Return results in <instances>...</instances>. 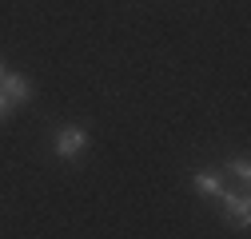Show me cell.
<instances>
[{"mask_svg": "<svg viewBox=\"0 0 251 239\" xmlns=\"http://www.w3.org/2000/svg\"><path fill=\"white\" fill-rule=\"evenodd\" d=\"M0 76H4V64H0Z\"/></svg>", "mask_w": 251, "mask_h": 239, "instance_id": "52a82bcc", "label": "cell"}, {"mask_svg": "<svg viewBox=\"0 0 251 239\" xmlns=\"http://www.w3.org/2000/svg\"><path fill=\"white\" fill-rule=\"evenodd\" d=\"M192 184H196V191H203V195H215V199L227 191L224 184H219V175H215V171H196V179H192Z\"/></svg>", "mask_w": 251, "mask_h": 239, "instance_id": "277c9868", "label": "cell"}, {"mask_svg": "<svg viewBox=\"0 0 251 239\" xmlns=\"http://www.w3.org/2000/svg\"><path fill=\"white\" fill-rule=\"evenodd\" d=\"M0 96H4L8 104H24L28 96H32V84H28L24 76H0Z\"/></svg>", "mask_w": 251, "mask_h": 239, "instance_id": "7a4b0ae2", "label": "cell"}, {"mask_svg": "<svg viewBox=\"0 0 251 239\" xmlns=\"http://www.w3.org/2000/svg\"><path fill=\"white\" fill-rule=\"evenodd\" d=\"M231 171H235L239 179H251V164H247V160H235V164H231Z\"/></svg>", "mask_w": 251, "mask_h": 239, "instance_id": "5b68a950", "label": "cell"}, {"mask_svg": "<svg viewBox=\"0 0 251 239\" xmlns=\"http://www.w3.org/2000/svg\"><path fill=\"white\" fill-rule=\"evenodd\" d=\"M8 112H12V104H8L4 96H0V116H8Z\"/></svg>", "mask_w": 251, "mask_h": 239, "instance_id": "8992f818", "label": "cell"}, {"mask_svg": "<svg viewBox=\"0 0 251 239\" xmlns=\"http://www.w3.org/2000/svg\"><path fill=\"white\" fill-rule=\"evenodd\" d=\"M219 199H224V207H227V212H231V223L235 227H247V219H251V203H247V195H219Z\"/></svg>", "mask_w": 251, "mask_h": 239, "instance_id": "3957f363", "label": "cell"}, {"mask_svg": "<svg viewBox=\"0 0 251 239\" xmlns=\"http://www.w3.org/2000/svg\"><path fill=\"white\" fill-rule=\"evenodd\" d=\"M84 147H88V136H84L80 128H64V132L56 136V156H60V160H76Z\"/></svg>", "mask_w": 251, "mask_h": 239, "instance_id": "6da1fadb", "label": "cell"}]
</instances>
